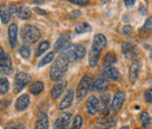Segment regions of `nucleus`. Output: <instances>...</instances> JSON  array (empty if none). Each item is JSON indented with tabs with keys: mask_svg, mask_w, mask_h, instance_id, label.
<instances>
[{
	"mask_svg": "<svg viewBox=\"0 0 152 129\" xmlns=\"http://www.w3.org/2000/svg\"><path fill=\"white\" fill-rule=\"evenodd\" d=\"M68 61L63 57L62 55H60L57 57L56 60L53 62V65H52V67H50V79L53 80V81H60L61 80V77L66 74V72L68 71Z\"/></svg>",
	"mask_w": 152,
	"mask_h": 129,
	"instance_id": "nucleus-1",
	"label": "nucleus"
},
{
	"mask_svg": "<svg viewBox=\"0 0 152 129\" xmlns=\"http://www.w3.org/2000/svg\"><path fill=\"white\" fill-rule=\"evenodd\" d=\"M86 53H87V51H86L84 46H82V45H72L64 52H62L61 55L63 56L68 62H76V61H80L81 59H83Z\"/></svg>",
	"mask_w": 152,
	"mask_h": 129,
	"instance_id": "nucleus-2",
	"label": "nucleus"
},
{
	"mask_svg": "<svg viewBox=\"0 0 152 129\" xmlns=\"http://www.w3.org/2000/svg\"><path fill=\"white\" fill-rule=\"evenodd\" d=\"M41 37V33H40V29L35 26H29V25H26L22 27L21 29V38L25 42L27 43H33V42H37L39 39Z\"/></svg>",
	"mask_w": 152,
	"mask_h": 129,
	"instance_id": "nucleus-3",
	"label": "nucleus"
},
{
	"mask_svg": "<svg viewBox=\"0 0 152 129\" xmlns=\"http://www.w3.org/2000/svg\"><path fill=\"white\" fill-rule=\"evenodd\" d=\"M13 72V65L10 55L0 47V74L1 75H10Z\"/></svg>",
	"mask_w": 152,
	"mask_h": 129,
	"instance_id": "nucleus-4",
	"label": "nucleus"
},
{
	"mask_svg": "<svg viewBox=\"0 0 152 129\" xmlns=\"http://www.w3.org/2000/svg\"><path fill=\"white\" fill-rule=\"evenodd\" d=\"M89 89H91V76L90 75H84L78 86H77V89H76V96L78 100H82L84 99V96L87 95V93Z\"/></svg>",
	"mask_w": 152,
	"mask_h": 129,
	"instance_id": "nucleus-5",
	"label": "nucleus"
},
{
	"mask_svg": "<svg viewBox=\"0 0 152 129\" xmlns=\"http://www.w3.org/2000/svg\"><path fill=\"white\" fill-rule=\"evenodd\" d=\"M32 77L31 75L25 72H19V73L15 75L14 77V88H13V92L14 93H19L21 92L29 82H31Z\"/></svg>",
	"mask_w": 152,
	"mask_h": 129,
	"instance_id": "nucleus-6",
	"label": "nucleus"
},
{
	"mask_svg": "<svg viewBox=\"0 0 152 129\" xmlns=\"http://www.w3.org/2000/svg\"><path fill=\"white\" fill-rule=\"evenodd\" d=\"M69 42H70V35H69V33H63V34H61L58 39L56 40V42H55V46H54V48H55V52L56 53H62V52H64L68 47H69Z\"/></svg>",
	"mask_w": 152,
	"mask_h": 129,
	"instance_id": "nucleus-7",
	"label": "nucleus"
},
{
	"mask_svg": "<svg viewBox=\"0 0 152 129\" xmlns=\"http://www.w3.org/2000/svg\"><path fill=\"white\" fill-rule=\"evenodd\" d=\"M7 35H8L10 46H11L12 48H14V47L18 45V25H17L15 22H12V24L8 26Z\"/></svg>",
	"mask_w": 152,
	"mask_h": 129,
	"instance_id": "nucleus-8",
	"label": "nucleus"
},
{
	"mask_svg": "<svg viewBox=\"0 0 152 129\" xmlns=\"http://www.w3.org/2000/svg\"><path fill=\"white\" fill-rule=\"evenodd\" d=\"M86 108L90 115H96L99 111V100L94 95L89 96L86 102Z\"/></svg>",
	"mask_w": 152,
	"mask_h": 129,
	"instance_id": "nucleus-9",
	"label": "nucleus"
},
{
	"mask_svg": "<svg viewBox=\"0 0 152 129\" xmlns=\"http://www.w3.org/2000/svg\"><path fill=\"white\" fill-rule=\"evenodd\" d=\"M107 38L103 34H96L93 40V46H91V49H94L96 52H99L102 53V51L107 47Z\"/></svg>",
	"mask_w": 152,
	"mask_h": 129,
	"instance_id": "nucleus-10",
	"label": "nucleus"
},
{
	"mask_svg": "<svg viewBox=\"0 0 152 129\" xmlns=\"http://www.w3.org/2000/svg\"><path fill=\"white\" fill-rule=\"evenodd\" d=\"M109 80L105 77H98L94 81V83L91 85V91L95 93H102L105 92L109 87Z\"/></svg>",
	"mask_w": 152,
	"mask_h": 129,
	"instance_id": "nucleus-11",
	"label": "nucleus"
},
{
	"mask_svg": "<svg viewBox=\"0 0 152 129\" xmlns=\"http://www.w3.org/2000/svg\"><path fill=\"white\" fill-rule=\"evenodd\" d=\"M66 86H67V81H66V80H60V81H57L56 83L53 86L52 92H50L52 99H54V100L58 99V97L61 96V94L64 92Z\"/></svg>",
	"mask_w": 152,
	"mask_h": 129,
	"instance_id": "nucleus-12",
	"label": "nucleus"
},
{
	"mask_svg": "<svg viewBox=\"0 0 152 129\" xmlns=\"http://www.w3.org/2000/svg\"><path fill=\"white\" fill-rule=\"evenodd\" d=\"M29 102H31L29 95H27V94L20 95L19 97L17 99V101H15V109L18 111H26L28 108V106H29Z\"/></svg>",
	"mask_w": 152,
	"mask_h": 129,
	"instance_id": "nucleus-13",
	"label": "nucleus"
},
{
	"mask_svg": "<svg viewBox=\"0 0 152 129\" xmlns=\"http://www.w3.org/2000/svg\"><path fill=\"white\" fill-rule=\"evenodd\" d=\"M74 96H75V93H74V91H73V89H69V91L67 92V94L64 95V97L62 99V101L60 102L58 109L64 111V109L69 108V107L72 106L73 101H74Z\"/></svg>",
	"mask_w": 152,
	"mask_h": 129,
	"instance_id": "nucleus-14",
	"label": "nucleus"
},
{
	"mask_svg": "<svg viewBox=\"0 0 152 129\" xmlns=\"http://www.w3.org/2000/svg\"><path fill=\"white\" fill-rule=\"evenodd\" d=\"M124 101H125V94H124V93L121 92V91L115 93L114 99H113V105H111L113 111H119V109L122 108Z\"/></svg>",
	"mask_w": 152,
	"mask_h": 129,
	"instance_id": "nucleus-15",
	"label": "nucleus"
},
{
	"mask_svg": "<svg viewBox=\"0 0 152 129\" xmlns=\"http://www.w3.org/2000/svg\"><path fill=\"white\" fill-rule=\"evenodd\" d=\"M139 71H140V63L138 61H133L129 69V80L131 83H136L139 75Z\"/></svg>",
	"mask_w": 152,
	"mask_h": 129,
	"instance_id": "nucleus-16",
	"label": "nucleus"
},
{
	"mask_svg": "<svg viewBox=\"0 0 152 129\" xmlns=\"http://www.w3.org/2000/svg\"><path fill=\"white\" fill-rule=\"evenodd\" d=\"M103 75L105 76V79H109V80H115V81H118L121 79V75L117 68L115 67H105L103 69Z\"/></svg>",
	"mask_w": 152,
	"mask_h": 129,
	"instance_id": "nucleus-17",
	"label": "nucleus"
},
{
	"mask_svg": "<svg viewBox=\"0 0 152 129\" xmlns=\"http://www.w3.org/2000/svg\"><path fill=\"white\" fill-rule=\"evenodd\" d=\"M0 17L2 24H8L11 20V12H10V7L7 6V4H1L0 5Z\"/></svg>",
	"mask_w": 152,
	"mask_h": 129,
	"instance_id": "nucleus-18",
	"label": "nucleus"
},
{
	"mask_svg": "<svg viewBox=\"0 0 152 129\" xmlns=\"http://www.w3.org/2000/svg\"><path fill=\"white\" fill-rule=\"evenodd\" d=\"M49 122H48V115L46 113H40L37 121V129H48Z\"/></svg>",
	"mask_w": 152,
	"mask_h": 129,
	"instance_id": "nucleus-19",
	"label": "nucleus"
},
{
	"mask_svg": "<svg viewBox=\"0 0 152 129\" xmlns=\"http://www.w3.org/2000/svg\"><path fill=\"white\" fill-rule=\"evenodd\" d=\"M43 87H45V85H43L42 81H35V82H33L31 85L29 92H31V94H33V95H39L40 93L43 91Z\"/></svg>",
	"mask_w": 152,
	"mask_h": 129,
	"instance_id": "nucleus-20",
	"label": "nucleus"
},
{
	"mask_svg": "<svg viewBox=\"0 0 152 129\" xmlns=\"http://www.w3.org/2000/svg\"><path fill=\"white\" fill-rule=\"evenodd\" d=\"M99 56H101V53L99 52H96L94 49H90L89 52V65L90 67H96L98 61H99Z\"/></svg>",
	"mask_w": 152,
	"mask_h": 129,
	"instance_id": "nucleus-21",
	"label": "nucleus"
},
{
	"mask_svg": "<svg viewBox=\"0 0 152 129\" xmlns=\"http://www.w3.org/2000/svg\"><path fill=\"white\" fill-rule=\"evenodd\" d=\"M91 31V26L88 22H78L75 26V32L77 34H83Z\"/></svg>",
	"mask_w": 152,
	"mask_h": 129,
	"instance_id": "nucleus-22",
	"label": "nucleus"
},
{
	"mask_svg": "<svg viewBox=\"0 0 152 129\" xmlns=\"http://www.w3.org/2000/svg\"><path fill=\"white\" fill-rule=\"evenodd\" d=\"M60 120H61L62 129H68L70 126V122H72V114L70 113H63L60 116Z\"/></svg>",
	"mask_w": 152,
	"mask_h": 129,
	"instance_id": "nucleus-23",
	"label": "nucleus"
},
{
	"mask_svg": "<svg viewBox=\"0 0 152 129\" xmlns=\"http://www.w3.org/2000/svg\"><path fill=\"white\" fill-rule=\"evenodd\" d=\"M140 122H142L143 127L146 129L150 128V127L152 126L151 117H150V115H149L148 111H143V113L140 114Z\"/></svg>",
	"mask_w": 152,
	"mask_h": 129,
	"instance_id": "nucleus-24",
	"label": "nucleus"
},
{
	"mask_svg": "<svg viewBox=\"0 0 152 129\" xmlns=\"http://www.w3.org/2000/svg\"><path fill=\"white\" fill-rule=\"evenodd\" d=\"M134 47H136V45L133 42H124L122 45V51L128 57H130V54H133Z\"/></svg>",
	"mask_w": 152,
	"mask_h": 129,
	"instance_id": "nucleus-25",
	"label": "nucleus"
},
{
	"mask_svg": "<svg viewBox=\"0 0 152 129\" xmlns=\"http://www.w3.org/2000/svg\"><path fill=\"white\" fill-rule=\"evenodd\" d=\"M116 62H117V56L114 53H108L103 57V63L105 67H111V65H114Z\"/></svg>",
	"mask_w": 152,
	"mask_h": 129,
	"instance_id": "nucleus-26",
	"label": "nucleus"
},
{
	"mask_svg": "<svg viewBox=\"0 0 152 129\" xmlns=\"http://www.w3.org/2000/svg\"><path fill=\"white\" fill-rule=\"evenodd\" d=\"M10 91V82L6 77H0V95H5Z\"/></svg>",
	"mask_w": 152,
	"mask_h": 129,
	"instance_id": "nucleus-27",
	"label": "nucleus"
},
{
	"mask_svg": "<svg viewBox=\"0 0 152 129\" xmlns=\"http://www.w3.org/2000/svg\"><path fill=\"white\" fill-rule=\"evenodd\" d=\"M18 17H19L21 20H27V19L31 18V11L28 7L26 6H22L20 7L19 11H18Z\"/></svg>",
	"mask_w": 152,
	"mask_h": 129,
	"instance_id": "nucleus-28",
	"label": "nucleus"
},
{
	"mask_svg": "<svg viewBox=\"0 0 152 129\" xmlns=\"http://www.w3.org/2000/svg\"><path fill=\"white\" fill-rule=\"evenodd\" d=\"M98 123H103L107 127H113L116 125V117L115 116H109V117H103V119H98L97 120Z\"/></svg>",
	"mask_w": 152,
	"mask_h": 129,
	"instance_id": "nucleus-29",
	"label": "nucleus"
},
{
	"mask_svg": "<svg viewBox=\"0 0 152 129\" xmlns=\"http://www.w3.org/2000/svg\"><path fill=\"white\" fill-rule=\"evenodd\" d=\"M49 47H50L49 41L45 40V41L40 42V45L38 46V49H37V56H40L42 53H45L46 51H48V49H49Z\"/></svg>",
	"mask_w": 152,
	"mask_h": 129,
	"instance_id": "nucleus-30",
	"label": "nucleus"
},
{
	"mask_svg": "<svg viewBox=\"0 0 152 129\" xmlns=\"http://www.w3.org/2000/svg\"><path fill=\"white\" fill-rule=\"evenodd\" d=\"M54 56H55V52H49L47 55L45 56L40 62H39V67H43V66H46V65H48L49 62H52L53 60H54Z\"/></svg>",
	"mask_w": 152,
	"mask_h": 129,
	"instance_id": "nucleus-31",
	"label": "nucleus"
},
{
	"mask_svg": "<svg viewBox=\"0 0 152 129\" xmlns=\"http://www.w3.org/2000/svg\"><path fill=\"white\" fill-rule=\"evenodd\" d=\"M19 54L23 59H28L31 56V48L27 46V45H23L19 48Z\"/></svg>",
	"mask_w": 152,
	"mask_h": 129,
	"instance_id": "nucleus-32",
	"label": "nucleus"
},
{
	"mask_svg": "<svg viewBox=\"0 0 152 129\" xmlns=\"http://www.w3.org/2000/svg\"><path fill=\"white\" fill-rule=\"evenodd\" d=\"M82 123H83L82 116L81 115H76L75 117H74V121H73V127H72V129H81Z\"/></svg>",
	"mask_w": 152,
	"mask_h": 129,
	"instance_id": "nucleus-33",
	"label": "nucleus"
},
{
	"mask_svg": "<svg viewBox=\"0 0 152 129\" xmlns=\"http://www.w3.org/2000/svg\"><path fill=\"white\" fill-rule=\"evenodd\" d=\"M109 101H110V95H109V94H102V96L99 97V102H101L104 107H108Z\"/></svg>",
	"mask_w": 152,
	"mask_h": 129,
	"instance_id": "nucleus-34",
	"label": "nucleus"
},
{
	"mask_svg": "<svg viewBox=\"0 0 152 129\" xmlns=\"http://www.w3.org/2000/svg\"><path fill=\"white\" fill-rule=\"evenodd\" d=\"M4 129H25V126L22 123H17V125H12V123H8L5 126Z\"/></svg>",
	"mask_w": 152,
	"mask_h": 129,
	"instance_id": "nucleus-35",
	"label": "nucleus"
},
{
	"mask_svg": "<svg viewBox=\"0 0 152 129\" xmlns=\"http://www.w3.org/2000/svg\"><path fill=\"white\" fill-rule=\"evenodd\" d=\"M132 32H133V29L130 25H126V26L123 27V34H124L125 37H130V35L132 34Z\"/></svg>",
	"mask_w": 152,
	"mask_h": 129,
	"instance_id": "nucleus-36",
	"label": "nucleus"
},
{
	"mask_svg": "<svg viewBox=\"0 0 152 129\" xmlns=\"http://www.w3.org/2000/svg\"><path fill=\"white\" fill-rule=\"evenodd\" d=\"M144 96H145L146 102L152 103V88H150V89H146V91H145V94H144Z\"/></svg>",
	"mask_w": 152,
	"mask_h": 129,
	"instance_id": "nucleus-37",
	"label": "nucleus"
},
{
	"mask_svg": "<svg viewBox=\"0 0 152 129\" xmlns=\"http://www.w3.org/2000/svg\"><path fill=\"white\" fill-rule=\"evenodd\" d=\"M18 11H19V8H18L17 4H12V5L10 6V12H11V15H13V14H18Z\"/></svg>",
	"mask_w": 152,
	"mask_h": 129,
	"instance_id": "nucleus-38",
	"label": "nucleus"
},
{
	"mask_svg": "<svg viewBox=\"0 0 152 129\" xmlns=\"http://www.w3.org/2000/svg\"><path fill=\"white\" fill-rule=\"evenodd\" d=\"M70 2L78 5V6H87L88 5V1H83V0H70Z\"/></svg>",
	"mask_w": 152,
	"mask_h": 129,
	"instance_id": "nucleus-39",
	"label": "nucleus"
},
{
	"mask_svg": "<svg viewBox=\"0 0 152 129\" xmlns=\"http://www.w3.org/2000/svg\"><path fill=\"white\" fill-rule=\"evenodd\" d=\"M81 17V12L80 11H72L70 14H69V18L70 19H76Z\"/></svg>",
	"mask_w": 152,
	"mask_h": 129,
	"instance_id": "nucleus-40",
	"label": "nucleus"
},
{
	"mask_svg": "<svg viewBox=\"0 0 152 129\" xmlns=\"http://www.w3.org/2000/svg\"><path fill=\"white\" fill-rule=\"evenodd\" d=\"M145 27H146V28H152V15L146 19V21H145Z\"/></svg>",
	"mask_w": 152,
	"mask_h": 129,
	"instance_id": "nucleus-41",
	"label": "nucleus"
},
{
	"mask_svg": "<svg viewBox=\"0 0 152 129\" xmlns=\"http://www.w3.org/2000/svg\"><path fill=\"white\" fill-rule=\"evenodd\" d=\"M54 129H62V125H61V120H60V119H56V120H55Z\"/></svg>",
	"mask_w": 152,
	"mask_h": 129,
	"instance_id": "nucleus-42",
	"label": "nucleus"
},
{
	"mask_svg": "<svg viewBox=\"0 0 152 129\" xmlns=\"http://www.w3.org/2000/svg\"><path fill=\"white\" fill-rule=\"evenodd\" d=\"M35 12L39 13L40 15H47V11H45V10H42V8H39V7L35 8Z\"/></svg>",
	"mask_w": 152,
	"mask_h": 129,
	"instance_id": "nucleus-43",
	"label": "nucleus"
},
{
	"mask_svg": "<svg viewBox=\"0 0 152 129\" xmlns=\"http://www.w3.org/2000/svg\"><path fill=\"white\" fill-rule=\"evenodd\" d=\"M124 5L126 6V7H131L134 5V0H125L124 1Z\"/></svg>",
	"mask_w": 152,
	"mask_h": 129,
	"instance_id": "nucleus-44",
	"label": "nucleus"
},
{
	"mask_svg": "<svg viewBox=\"0 0 152 129\" xmlns=\"http://www.w3.org/2000/svg\"><path fill=\"white\" fill-rule=\"evenodd\" d=\"M6 106H7V103H4V102L0 100V111H2V109L6 107Z\"/></svg>",
	"mask_w": 152,
	"mask_h": 129,
	"instance_id": "nucleus-45",
	"label": "nucleus"
},
{
	"mask_svg": "<svg viewBox=\"0 0 152 129\" xmlns=\"http://www.w3.org/2000/svg\"><path fill=\"white\" fill-rule=\"evenodd\" d=\"M121 129H130V128H129V127H126V126H125V127H122V128H121Z\"/></svg>",
	"mask_w": 152,
	"mask_h": 129,
	"instance_id": "nucleus-46",
	"label": "nucleus"
},
{
	"mask_svg": "<svg viewBox=\"0 0 152 129\" xmlns=\"http://www.w3.org/2000/svg\"><path fill=\"white\" fill-rule=\"evenodd\" d=\"M95 129H107V128H102V127H97V128H95Z\"/></svg>",
	"mask_w": 152,
	"mask_h": 129,
	"instance_id": "nucleus-47",
	"label": "nucleus"
},
{
	"mask_svg": "<svg viewBox=\"0 0 152 129\" xmlns=\"http://www.w3.org/2000/svg\"><path fill=\"white\" fill-rule=\"evenodd\" d=\"M151 59H152V49H151Z\"/></svg>",
	"mask_w": 152,
	"mask_h": 129,
	"instance_id": "nucleus-48",
	"label": "nucleus"
}]
</instances>
